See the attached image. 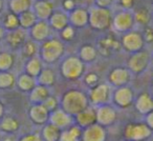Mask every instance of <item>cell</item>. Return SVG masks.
Segmentation results:
<instances>
[{
    "instance_id": "d590c367",
    "label": "cell",
    "mask_w": 153,
    "mask_h": 141,
    "mask_svg": "<svg viewBox=\"0 0 153 141\" xmlns=\"http://www.w3.org/2000/svg\"><path fill=\"white\" fill-rule=\"evenodd\" d=\"M1 26L4 28L5 32H10V31L16 30V28H19V20H18V16L15 15V14L11 13H7L4 15L2 19V22H1Z\"/></svg>"
},
{
    "instance_id": "1f68e13d",
    "label": "cell",
    "mask_w": 153,
    "mask_h": 141,
    "mask_svg": "<svg viewBox=\"0 0 153 141\" xmlns=\"http://www.w3.org/2000/svg\"><path fill=\"white\" fill-rule=\"evenodd\" d=\"M18 20H19V28H21L22 30L25 31H28L38 21V19H37L36 15H35V13L33 12L32 9L18 15Z\"/></svg>"
},
{
    "instance_id": "8d00e7d4",
    "label": "cell",
    "mask_w": 153,
    "mask_h": 141,
    "mask_svg": "<svg viewBox=\"0 0 153 141\" xmlns=\"http://www.w3.org/2000/svg\"><path fill=\"white\" fill-rule=\"evenodd\" d=\"M60 33V39L62 41H71L76 36V28L74 26H71L70 24H68L66 28H64Z\"/></svg>"
},
{
    "instance_id": "7c38bea8",
    "label": "cell",
    "mask_w": 153,
    "mask_h": 141,
    "mask_svg": "<svg viewBox=\"0 0 153 141\" xmlns=\"http://www.w3.org/2000/svg\"><path fill=\"white\" fill-rule=\"evenodd\" d=\"M51 33L53 30L49 26L48 22L47 21H41L38 20L30 30L27 31L28 37L30 40L35 41L39 44L42 43L43 41L47 40L48 38L51 37Z\"/></svg>"
},
{
    "instance_id": "d6a6232c",
    "label": "cell",
    "mask_w": 153,
    "mask_h": 141,
    "mask_svg": "<svg viewBox=\"0 0 153 141\" xmlns=\"http://www.w3.org/2000/svg\"><path fill=\"white\" fill-rule=\"evenodd\" d=\"M15 64V55L12 52H0V72H10Z\"/></svg>"
},
{
    "instance_id": "6da1fadb",
    "label": "cell",
    "mask_w": 153,
    "mask_h": 141,
    "mask_svg": "<svg viewBox=\"0 0 153 141\" xmlns=\"http://www.w3.org/2000/svg\"><path fill=\"white\" fill-rule=\"evenodd\" d=\"M60 109L70 116H76L89 106L87 94L80 90H68L62 95Z\"/></svg>"
},
{
    "instance_id": "30bf717a",
    "label": "cell",
    "mask_w": 153,
    "mask_h": 141,
    "mask_svg": "<svg viewBox=\"0 0 153 141\" xmlns=\"http://www.w3.org/2000/svg\"><path fill=\"white\" fill-rule=\"evenodd\" d=\"M111 101L119 109H127L134 102V93L129 86L117 88L112 92Z\"/></svg>"
},
{
    "instance_id": "7a4b0ae2",
    "label": "cell",
    "mask_w": 153,
    "mask_h": 141,
    "mask_svg": "<svg viewBox=\"0 0 153 141\" xmlns=\"http://www.w3.org/2000/svg\"><path fill=\"white\" fill-rule=\"evenodd\" d=\"M65 53V45L60 38L51 37L39 45L38 57L43 63L53 64L58 62Z\"/></svg>"
},
{
    "instance_id": "f546056e",
    "label": "cell",
    "mask_w": 153,
    "mask_h": 141,
    "mask_svg": "<svg viewBox=\"0 0 153 141\" xmlns=\"http://www.w3.org/2000/svg\"><path fill=\"white\" fill-rule=\"evenodd\" d=\"M78 57L82 60V62H84L85 64L91 63L98 57V50L91 44H84L83 46H81L79 51V55Z\"/></svg>"
},
{
    "instance_id": "603a6c76",
    "label": "cell",
    "mask_w": 153,
    "mask_h": 141,
    "mask_svg": "<svg viewBox=\"0 0 153 141\" xmlns=\"http://www.w3.org/2000/svg\"><path fill=\"white\" fill-rule=\"evenodd\" d=\"M51 95V88H46L44 86L37 84L30 92L28 99L32 102V104H42Z\"/></svg>"
},
{
    "instance_id": "f907efd6",
    "label": "cell",
    "mask_w": 153,
    "mask_h": 141,
    "mask_svg": "<svg viewBox=\"0 0 153 141\" xmlns=\"http://www.w3.org/2000/svg\"><path fill=\"white\" fill-rule=\"evenodd\" d=\"M3 112H4V107H3L2 103L0 102V119L2 118V116H3Z\"/></svg>"
},
{
    "instance_id": "e0dca14e",
    "label": "cell",
    "mask_w": 153,
    "mask_h": 141,
    "mask_svg": "<svg viewBox=\"0 0 153 141\" xmlns=\"http://www.w3.org/2000/svg\"><path fill=\"white\" fill-rule=\"evenodd\" d=\"M48 122L53 124V125H56L57 128H59L62 130L69 128L70 125H72L74 119H72V116L65 113L63 110H61L59 107V109H57L56 111L51 112L49 114Z\"/></svg>"
},
{
    "instance_id": "d4e9b609",
    "label": "cell",
    "mask_w": 153,
    "mask_h": 141,
    "mask_svg": "<svg viewBox=\"0 0 153 141\" xmlns=\"http://www.w3.org/2000/svg\"><path fill=\"white\" fill-rule=\"evenodd\" d=\"M16 86L23 93H30L35 86H37L36 78L27 75L25 73L20 74L18 77H16Z\"/></svg>"
},
{
    "instance_id": "e575fe53",
    "label": "cell",
    "mask_w": 153,
    "mask_h": 141,
    "mask_svg": "<svg viewBox=\"0 0 153 141\" xmlns=\"http://www.w3.org/2000/svg\"><path fill=\"white\" fill-rule=\"evenodd\" d=\"M16 84V76L10 72H0V90H10Z\"/></svg>"
},
{
    "instance_id": "3957f363",
    "label": "cell",
    "mask_w": 153,
    "mask_h": 141,
    "mask_svg": "<svg viewBox=\"0 0 153 141\" xmlns=\"http://www.w3.org/2000/svg\"><path fill=\"white\" fill-rule=\"evenodd\" d=\"M86 64L78 56H67L60 63V74L66 80L76 81L85 74Z\"/></svg>"
},
{
    "instance_id": "8992f818",
    "label": "cell",
    "mask_w": 153,
    "mask_h": 141,
    "mask_svg": "<svg viewBox=\"0 0 153 141\" xmlns=\"http://www.w3.org/2000/svg\"><path fill=\"white\" fill-rule=\"evenodd\" d=\"M112 96V88L106 82H99L96 86L89 88L87 94L89 104L94 106H101V105L109 104Z\"/></svg>"
},
{
    "instance_id": "5b68a950",
    "label": "cell",
    "mask_w": 153,
    "mask_h": 141,
    "mask_svg": "<svg viewBox=\"0 0 153 141\" xmlns=\"http://www.w3.org/2000/svg\"><path fill=\"white\" fill-rule=\"evenodd\" d=\"M134 13L132 10H119L115 14H112L111 28L120 34H125L132 31L135 26Z\"/></svg>"
},
{
    "instance_id": "d6986e66",
    "label": "cell",
    "mask_w": 153,
    "mask_h": 141,
    "mask_svg": "<svg viewBox=\"0 0 153 141\" xmlns=\"http://www.w3.org/2000/svg\"><path fill=\"white\" fill-rule=\"evenodd\" d=\"M47 22L53 31L61 32L64 28H66L69 24L68 13H66L63 10H55Z\"/></svg>"
},
{
    "instance_id": "db71d44e",
    "label": "cell",
    "mask_w": 153,
    "mask_h": 141,
    "mask_svg": "<svg viewBox=\"0 0 153 141\" xmlns=\"http://www.w3.org/2000/svg\"><path fill=\"white\" fill-rule=\"evenodd\" d=\"M4 1H5V0H4Z\"/></svg>"
},
{
    "instance_id": "ee69618b",
    "label": "cell",
    "mask_w": 153,
    "mask_h": 141,
    "mask_svg": "<svg viewBox=\"0 0 153 141\" xmlns=\"http://www.w3.org/2000/svg\"><path fill=\"white\" fill-rule=\"evenodd\" d=\"M19 141H42V138L38 134H27L21 137Z\"/></svg>"
},
{
    "instance_id": "7bdbcfd3",
    "label": "cell",
    "mask_w": 153,
    "mask_h": 141,
    "mask_svg": "<svg viewBox=\"0 0 153 141\" xmlns=\"http://www.w3.org/2000/svg\"><path fill=\"white\" fill-rule=\"evenodd\" d=\"M76 7V5L74 0H64L63 4H62V9H63V11H65L66 13H69V12L72 11Z\"/></svg>"
},
{
    "instance_id": "44dd1931",
    "label": "cell",
    "mask_w": 153,
    "mask_h": 141,
    "mask_svg": "<svg viewBox=\"0 0 153 141\" xmlns=\"http://www.w3.org/2000/svg\"><path fill=\"white\" fill-rule=\"evenodd\" d=\"M134 105H135L136 111L142 115H148L149 113H152L153 110V101L151 98V95L147 92L140 93L136 99L134 100Z\"/></svg>"
},
{
    "instance_id": "bcb514c9",
    "label": "cell",
    "mask_w": 153,
    "mask_h": 141,
    "mask_svg": "<svg viewBox=\"0 0 153 141\" xmlns=\"http://www.w3.org/2000/svg\"><path fill=\"white\" fill-rule=\"evenodd\" d=\"M145 123L150 128H153V114L152 113H149L148 115H146V121H145Z\"/></svg>"
},
{
    "instance_id": "83f0119b",
    "label": "cell",
    "mask_w": 153,
    "mask_h": 141,
    "mask_svg": "<svg viewBox=\"0 0 153 141\" xmlns=\"http://www.w3.org/2000/svg\"><path fill=\"white\" fill-rule=\"evenodd\" d=\"M20 123L16 118L7 116L0 119V132L4 133L7 135L14 134L19 130Z\"/></svg>"
},
{
    "instance_id": "74e56055",
    "label": "cell",
    "mask_w": 153,
    "mask_h": 141,
    "mask_svg": "<svg viewBox=\"0 0 153 141\" xmlns=\"http://www.w3.org/2000/svg\"><path fill=\"white\" fill-rule=\"evenodd\" d=\"M42 104H43V106H44L45 109L49 112V114H51V112L56 111V110L60 107L59 100H58L57 97L53 96V95H51V96H49L48 98H47L46 100L42 103Z\"/></svg>"
},
{
    "instance_id": "681fc988",
    "label": "cell",
    "mask_w": 153,
    "mask_h": 141,
    "mask_svg": "<svg viewBox=\"0 0 153 141\" xmlns=\"http://www.w3.org/2000/svg\"><path fill=\"white\" fill-rule=\"evenodd\" d=\"M4 0H0V14L2 13L3 10H4Z\"/></svg>"
},
{
    "instance_id": "8fae6325",
    "label": "cell",
    "mask_w": 153,
    "mask_h": 141,
    "mask_svg": "<svg viewBox=\"0 0 153 141\" xmlns=\"http://www.w3.org/2000/svg\"><path fill=\"white\" fill-rule=\"evenodd\" d=\"M132 74L128 70L127 68L124 66H117L113 68L108 74V84L111 88H121V86H128L131 81Z\"/></svg>"
},
{
    "instance_id": "4316f807",
    "label": "cell",
    "mask_w": 153,
    "mask_h": 141,
    "mask_svg": "<svg viewBox=\"0 0 153 141\" xmlns=\"http://www.w3.org/2000/svg\"><path fill=\"white\" fill-rule=\"evenodd\" d=\"M32 5L33 0H7L9 12L17 16L30 10Z\"/></svg>"
},
{
    "instance_id": "484cf974",
    "label": "cell",
    "mask_w": 153,
    "mask_h": 141,
    "mask_svg": "<svg viewBox=\"0 0 153 141\" xmlns=\"http://www.w3.org/2000/svg\"><path fill=\"white\" fill-rule=\"evenodd\" d=\"M42 68L43 62L41 61V59L38 56H35V57L26 60L25 65H24V73L34 78H37L39 76V74L41 73Z\"/></svg>"
},
{
    "instance_id": "816d5d0a",
    "label": "cell",
    "mask_w": 153,
    "mask_h": 141,
    "mask_svg": "<svg viewBox=\"0 0 153 141\" xmlns=\"http://www.w3.org/2000/svg\"><path fill=\"white\" fill-rule=\"evenodd\" d=\"M0 141H1V134H0Z\"/></svg>"
},
{
    "instance_id": "9a60e30c",
    "label": "cell",
    "mask_w": 153,
    "mask_h": 141,
    "mask_svg": "<svg viewBox=\"0 0 153 141\" xmlns=\"http://www.w3.org/2000/svg\"><path fill=\"white\" fill-rule=\"evenodd\" d=\"M33 12L37 19L41 21H47L55 11V5L51 0H36L32 5Z\"/></svg>"
},
{
    "instance_id": "60d3db41",
    "label": "cell",
    "mask_w": 153,
    "mask_h": 141,
    "mask_svg": "<svg viewBox=\"0 0 153 141\" xmlns=\"http://www.w3.org/2000/svg\"><path fill=\"white\" fill-rule=\"evenodd\" d=\"M117 0H94V5L99 8H104V9H110Z\"/></svg>"
},
{
    "instance_id": "ffe728a7",
    "label": "cell",
    "mask_w": 153,
    "mask_h": 141,
    "mask_svg": "<svg viewBox=\"0 0 153 141\" xmlns=\"http://www.w3.org/2000/svg\"><path fill=\"white\" fill-rule=\"evenodd\" d=\"M28 117L33 123L44 125L48 122L49 112L43 106V104H33L28 111Z\"/></svg>"
},
{
    "instance_id": "52a82bcc",
    "label": "cell",
    "mask_w": 153,
    "mask_h": 141,
    "mask_svg": "<svg viewBox=\"0 0 153 141\" xmlns=\"http://www.w3.org/2000/svg\"><path fill=\"white\" fill-rule=\"evenodd\" d=\"M151 62V53L148 50H142L130 54L127 60V68L131 74H142L149 68Z\"/></svg>"
},
{
    "instance_id": "f35d334b",
    "label": "cell",
    "mask_w": 153,
    "mask_h": 141,
    "mask_svg": "<svg viewBox=\"0 0 153 141\" xmlns=\"http://www.w3.org/2000/svg\"><path fill=\"white\" fill-rule=\"evenodd\" d=\"M134 13V20H135V24H140V26H148V22L150 20V16L148 15L146 11L140 10L137 12H133Z\"/></svg>"
},
{
    "instance_id": "f1b7e54d",
    "label": "cell",
    "mask_w": 153,
    "mask_h": 141,
    "mask_svg": "<svg viewBox=\"0 0 153 141\" xmlns=\"http://www.w3.org/2000/svg\"><path fill=\"white\" fill-rule=\"evenodd\" d=\"M82 136V128L78 125H70L61 130L59 141H80Z\"/></svg>"
},
{
    "instance_id": "4dcf8cb0",
    "label": "cell",
    "mask_w": 153,
    "mask_h": 141,
    "mask_svg": "<svg viewBox=\"0 0 153 141\" xmlns=\"http://www.w3.org/2000/svg\"><path fill=\"white\" fill-rule=\"evenodd\" d=\"M60 135H61V130L53 124L47 122L43 126L41 138L42 141H59Z\"/></svg>"
},
{
    "instance_id": "2e32d148",
    "label": "cell",
    "mask_w": 153,
    "mask_h": 141,
    "mask_svg": "<svg viewBox=\"0 0 153 141\" xmlns=\"http://www.w3.org/2000/svg\"><path fill=\"white\" fill-rule=\"evenodd\" d=\"M69 24L74 28H83L88 26V9L76 7L68 13Z\"/></svg>"
},
{
    "instance_id": "277c9868",
    "label": "cell",
    "mask_w": 153,
    "mask_h": 141,
    "mask_svg": "<svg viewBox=\"0 0 153 141\" xmlns=\"http://www.w3.org/2000/svg\"><path fill=\"white\" fill-rule=\"evenodd\" d=\"M112 13L110 9H104L92 5L88 9V26L94 31L109 30L111 28Z\"/></svg>"
},
{
    "instance_id": "836d02e7",
    "label": "cell",
    "mask_w": 153,
    "mask_h": 141,
    "mask_svg": "<svg viewBox=\"0 0 153 141\" xmlns=\"http://www.w3.org/2000/svg\"><path fill=\"white\" fill-rule=\"evenodd\" d=\"M20 50H21V55L27 60L30 58L35 57V56H38L39 44L30 39H27L23 43V45L20 47Z\"/></svg>"
},
{
    "instance_id": "b9f144b4",
    "label": "cell",
    "mask_w": 153,
    "mask_h": 141,
    "mask_svg": "<svg viewBox=\"0 0 153 141\" xmlns=\"http://www.w3.org/2000/svg\"><path fill=\"white\" fill-rule=\"evenodd\" d=\"M143 34V37H144V40H145V43H151L152 42V39H153V31L152 28H150L149 26H146L145 28L144 33Z\"/></svg>"
},
{
    "instance_id": "ab89813d",
    "label": "cell",
    "mask_w": 153,
    "mask_h": 141,
    "mask_svg": "<svg viewBox=\"0 0 153 141\" xmlns=\"http://www.w3.org/2000/svg\"><path fill=\"white\" fill-rule=\"evenodd\" d=\"M84 82L89 88L96 86L99 83V76L97 73L89 72L87 74H84Z\"/></svg>"
},
{
    "instance_id": "c3c4849f",
    "label": "cell",
    "mask_w": 153,
    "mask_h": 141,
    "mask_svg": "<svg viewBox=\"0 0 153 141\" xmlns=\"http://www.w3.org/2000/svg\"><path fill=\"white\" fill-rule=\"evenodd\" d=\"M4 35H5V31H4V28H2V26L0 24V41L3 40V38H4Z\"/></svg>"
},
{
    "instance_id": "ba28073f",
    "label": "cell",
    "mask_w": 153,
    "mask_h": 141,
    "mask_svg": "<svg viewBox=\"0 0 153 141\" xmlns=\"http://www.w3.org/2000/svg\"><path fill=\"white\" fill-rule=\"evenodd\" d=\"M152 135V128L143 122H131L125 126L124 136L127 141H145Z\"/></svg>"
},
{
    "instance_id": "7402d4cb",
    "label": "cell",
    "mask_w": 153,
    "mask_h": 141,
    "mask_svg": "<svg viewBox=\"0 0 153 141\" xmlns=\"http://www.w3.org/2000/svg\"><path fill=\"white\" fill-rule=\"evenodd\" d=\"M76 117V125L80 128H88V126L92 125V124L97 123V117H96V110L92 106H88L83 112L79 113L78 115L74 116Z\"/></svg>"
},
{
    "instance_id": "4fadbf2b",
    "label": "cell",
    "mask_w": 153,
    "mask_h": 141,
    "mask_svg": "<svg viewBox=\"0 0 153 141\" xmlns=\"http://www.w3.org/2000/svg\"><path fill=\"white\" fill-rule=\"evenodd\" d=\"M27 39V31L22 30L21 28H16V30L10 31V32H5L3 40H4V42L7 43V45L10 49L15 51V50H19Z\"/></svg>"
},
{
    "instance_id": "cb8c5ba5",
    "label": "cell",
    "mask_w": 153,
    "mask_h": 141,
    "mask_svg": "<svg viewBox=\"0 0 153 141\" xmlns=\"http://www.w3.org/2000/svg\"><path fill=\"white\" fill-rule=\"evenodd\" d=\"M37 84L40 86H44L46 88H51L57 81V74H56L55 70H53V68H43L41 73L39 74V76L36 78Z\"/></svg>"
},
{
    "instance_id": "9c48e42d",
    "label": "cell",
    "mask_w": 153,
    "mask_h": 141,
    "mask_svg": "<svg viewBox=\"0 0 153 141\" xmlns=\"http://www.w3.org/2000/svg\"><path fill=\"white\" fill-rule=\"evenodd\" d=\"M145 40L143 34L138 31L132 30L123 34L121 38V45L127 53L133 54L145 49Z\"/></svg>"
},
{
    "instance_id": "f5cc1de1",
    "label": "cell",
    "mask_w": 153,
    "mask_h": 141,
    "mask_svg": "<svg viewBox=\"0 0 153 141\" xmlns=\"http://www.w3.org/2000/svg\"><path fill=\"white\" fill-rule=\"evenodd\" d=\"M0 52H1V49H0Z\"/></svg>"
},
{
    "instance_id": "7dc6e473",
    "label": "cell",
    "mask_w": 153,
    "mask_h": 141,
    "mask_svg": "<svg viewBox=\"0 0 153 141\" xmlns=\"http://www.w3.org/2000/svg\"><path fill=\"white\" fill-rule=\"evenodd\" d=\"M1 141H19V139L17 137H15V135H7L4 137H1Z\"/></svg>"
},
{
    "instance_id": "ac0fdd59",
    "label": "cell",
    "mask_w": 153,
    "mask_h": 141,
    "mask_svg": "<svg viewBox=\"0 0 153 141\" xmlns=\"http://www.w3.org/2000/svg\"><path fill=\"white\" fill-rule=\"evenodd\" d=\"M82 141H105L106 140V130L104 126L98 123L86 128L82 130Z\"/></svg>"
},
{
    "instance_id": "f6af8a7d",
    "label": "cell",
    "mask_w": 153,
    "mask_h": 141,
    "mask_svg": "<svg viewBox=\"0 0 153 141\" xmlns=\"http://www.w3.org/2000/svg\"><path fill=\"white\" fill-rule=\"evenodd\" d=\"M117 2L122 10H131L133 7V0H119Z\"/></svg>"
},
{
    "instance_id": "5bb4252c",
    "label": "cell",
    "mask_w": 153,
    "mask_h": 141,
    "mask_svg": "<svg viewBox=\"0 0 153 141\" xmlns=\"http://www.w3.org/2000/svg\"><path fill=\"white\" fill-rule=\"evenodd\" d=\"M117 113L113 106L110 104L101 105L96 110V117H97V123L102 126H108L111 125L113 122L117 120Z\"/></svg>"
}]
</instances>
